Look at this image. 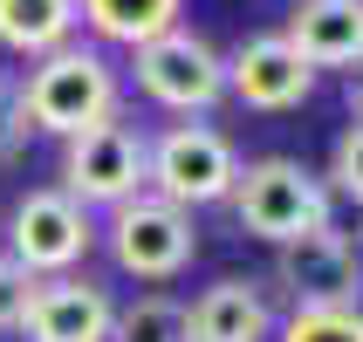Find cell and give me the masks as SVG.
<instances>
[{"instance_id": "cell-8", "label": "cell", "mask_w": 363, "mask_h": 342, "mask_svg": "<svg viewBox=\"0 0 363 342\" xmlns=\"http://www.w3.org/2000/svg\"><path fill=\"white\" fill-rule=\"evenodd\" d=\"M274 281L288 287L295 315H302V308H363L357 302L363 295V246L350 240L343 226H315V233L281 246Z\"/></svg>"}, {"instance_id": "cell-18", "label": "cell", "mask_w": 363, "mask_h": 342, "mask_svg": "<svg viewBox=\"0 0 363 342\" xmlns=\"http://www.w3.org/2000/svg\"><path fill=\"white\" fill-rule=\"evenodd\" d=\"M28 295H35V274H28L21 261H7V253H0V329H21Z\"/></svg>"}, {"instance_id": "cell-14", "label": "cell", "mask_w": 363, "mask_h": 342, "mask_svg": "<svg viewBox=\"0 0 363 342\" xmlns=\"http://www.w3.org/2000/svg\"><path fill=\"white\" fill-rule=\"evenodd\" d=\"M179 7L185 0H76V14L89 21V35L96 41H123L130 55H138L144 41H158L179 28Z\"/></svg>"}, {"instance_id": "cell-12", "label": "cell", "mask_w": 363, "mask_h": 342, "mask_svg": "<svg viewBox=\"0 0 363 342\" xmlns=\"http://www.w3.org/2000/svg\"><path fill=\"white\" fill-rule=\"evenodd\" d=\"M192 342H274V308L254 281H213L185 308Z\"/></svg>"}, {"instance_id": "cell-13", "label": "cell", "mask_w": 363, "mask_h": 342, "mask_svg": "<svg viewBox=\"0 0 363 342\" xmlns=\"http://www.w3.org/2000/svg\"><path fill=\"white\" fill-rule=\"evenodd\" d=\"M76 0H0V48L7 55H55V48H69V35H76Z\"/></svg>"}, {"instance_id": "cell-3", "label": "cell", "mask_w": 363, "mask_h": 342, "mask_svg": "<svg viewBox=\"0 0 363 342\" xmlns=\"http://www.w3.org/2000/svg\"><path fill=\"white\" fill-rule=\"evenodd\" d=\"M233 178H240V151H233L226 130H213V123H164L158 137H151V171H144V185H151L164 205H179V212L220 205V199H233Z\"/></svg>"}, {"instance_id": "cell-1", "label": "cell", "mask_w": 363, "mask_h": 342, "mask_svg": "<svg viewBox=\"0 0 363 342\" xmlns=\"http://www.w3.org/2000/svg\"><path fill=\"white\" fill-rule=\"evenodd\" d=\"M117 103H123L117 69L96 48H82V41L41 55L28 69V82H21V117H28V130H48L62 144L82 137V130H96V123H117Z\"/></svg>"}, {"instance_id": "cell-9", "label": "cell", "mask_w": 363, "mask_h": 342, "mask_svg": "<svg viewBox=\"0 0 363 342\" xmlns=\"http://www.w3.org/2000/svg\"><path fill=\"white\" fill-rule=\"evenodd\" d=\"M308 89H315V69L281 35H254L226 55V96H240L247 110H302Z\"/></svg>"}, {"instance_id": "cell-15", "label": "cell", "mask_w": 363, "mask_h": 342, "mask_svg": "<svg viewBox=\"0 0 363 342\" xmlns=\"http://www.w3.org/2000/svg\"><path fill=\"white\" fill-rule=\"evenodd\" d=\"M110 342H192L185 302H172V295H138L130 308H117Z\"/></svg>"}, {"instance_id": "cell-16", "label": "cell", "mask_w": 363, "mask_h": 342, "mask_svg": "<svg viewBox=\"0 0 363 342\" xmlns=\"http://www.w3.org/2000/svg\"><path fill=\"white\" fill-rule=\"evenodd\" d=\"M274 342H363V308H302L274 329Z\"/></svg>"}, {"instance_id": "cell-19", "label": "cell", "mask_w": 363, "mask_h": 342, "mask_svg": "<svg viewBox=\"0 0 363 342\" xmlns=\"http://www.w3.org/2000/svg\"><path fill=\"white\" fill-rule=\"evenodd\" d=\"M21 137H28V117H21V82L0 69V158H14Z\"/></svg>"}, {"instance_id": "cell-4", "label": "cell", "mask_w": 363, "mask_h": 342, "mask_svg": "<svg viewBox=\"0 0 363 342\" xmlns=\"http://www.w3.org/2000/svg\"><path fill=\"white\" fill-rule=\"evenodd\" d=\"M144 171H151V137H138L130 123H96L82 137L62 144V192L89 212V205H110L144 192Z\"/></svg>"}, {"instance_id": "cell-2", "label": "cell", "mask_w": 363, "mask_h": 342, "mask_svg": "<svg viewBox=\"0 0 363 342\" xmlns=\"http://www.w3.org/2000/svg\"><path fill=\"white\" fill-rule=\"evenodd\" d=\"M329 205H336L329 185L302 158H254L233 178V220H240V233H254L267 246H288L315 226H329Z\"/></svg>"}, {"instance_id": "cell-17", "label": "cell", "mask_w": 363, "mask_h": 342, "mask_svg": "<svg viewBox=\"0 0 363 342\" xmlns=\"http://www.w3.org/2000/svg\"><path fill=\"white\" fill-rule=\"evenodd\" d=\"M329 199L363 205V123H350L336 137V158H329Z\"/></svg>"}, {"instance_id": "cell-7", "label": "cell", "mask_w": 363, "mask_h": 342, "mask_svg": "<svg viewBox=\"0 0 363 342\" xmlns=\"http://www.w3.org/2000/svg\"><path fill=\"white\" fill-rule=\"evenodd\" d=\"M89 246H96V226L62 185L28 192L14 205V220H7V261H21L28 274H48V281H62Z\"/></svg>"}, {"instance_id": "cell-11", "label": "cell", "mask_w": 363, "mask_h": 342, "mask_svg": "<svg viewBox=\"0 0 363 342\" xmlns=\"http://www.w3.org/2000/svg\"><path fill=\"white\" fill-rule=\"evenodd\" d=\"M281 41L308 69H363V0H295Z\"/></svg>"}, {"instance_id": "cell-5", "label": "cell", "mask_w": 363, "mask_h": 342, "mask_svg": "<svg viewBox=\"0 0 363 342\" xmlns=\"http://www.w3.org/2000/svg\"><path fill=\"white\" fill-rule=\"evenodd\" d=\"M138 89L179 117H206L226 96V55L192 28H172V35L138 48Z\"/></svg>"}, {"instance_id": "cell-10", "label": "cell", "mask_w": 363, "mask_h": 342, "mask_svg": "<svg viewBox=\"0 0 363 342\" xmlns=\"http://www.w3.org/2000/svg\"><path fill=\"white\" fill-rule=\"evenodd\" d=\"M110 329H117V302L96 281H76V274L35 281L28 315H21L28 342H110Z\"/></svg>"}, {"instance_id": "cell-6", "label": "cell", "mask_w": 363, "mask_h": 342, "mask_svg": "<svg viewBox=\"0 0 363 342\" xmlns=\"http://www.w3.org/2000/svg\"><path fill=\"white\" fill-rule=\"evenodd\" d=\"M110 261L130 274V281H172L185 261H192V246H199V233H192V212H179V205H164L158 192H138V199H123L117 212H110Z\"/></svg>"}, {"instance_id": "cell-20", "label": "cell", "mask_w": 363, "mask_h": 342, "mask_svg": "<svg viewBox=\"0 0 363 342\" xmlns=\"http://www.w3.org/2000/svg\"><path fill=\"white\" fill-rule=\"evenodd\" d=\"M343 103H350V123H363V69L350 76V89H343Z\"/></svg>"}]
</instances>
